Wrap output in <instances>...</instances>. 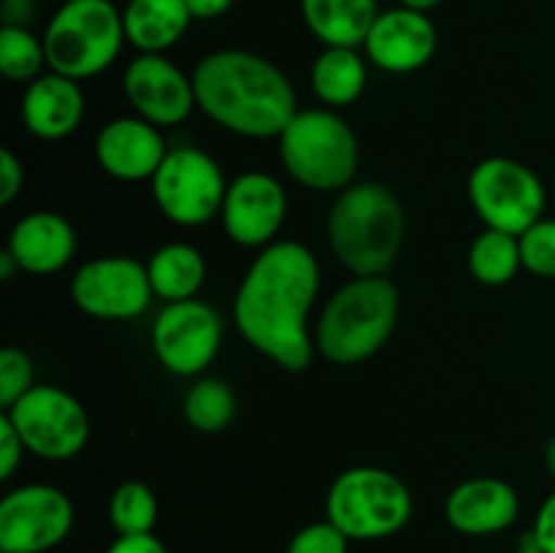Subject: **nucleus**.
Segmentation results:
<instances>
[{
	"label": "nucleus",
	"mask_w": 555,
	"mask_h": 553,
	"mask_svg": "<svg viewBox=\"0 0 555 553\" xmlns=\"http://www.w3.org/2000/svg\"><path fill=\"white\" fill-rule=\"evenodd\" d=\"M320 291V266L298 242H274L253 260L238 285L233 318L244 339L287 372L312 363L307 318Z\"/></svg>",
	"instance_id": "1"
},
{
	"label": "nucleus",
	"mask_w": 555,
	"mask_h": 553,
	"mask_svg": "<svg viewBox=\"0 0 555 553\" xmlns=\"http://www.w3.org/2000/svg\"><path fill=\"white\" fill-rule=\"evenodd\" d=\"M195 103L206 117L247 139H280L296 117V90L271 60L220 49L195 65Z\"/></svg>",
	"instance_id": "2"
},
{
	"label": "nucleus",
	"mask_w": 555,
	"mask_h": 553,
	"mask_svg": "<svg viewBox=\"0 0 555 553\" xmlns=\"http://www.w3.org/2000/svg\"><path fill=\"white\" fill-rule=\"evenodd\" d=\"M404 239V209L393 190L377 182L350 184L328 215V242L356 276H379L396 263Z\"/></svg>",
	"instance_id": "3"
},
{
	"label": "nucleus",
	"mask_w": 555,
	"mask_h": 553,
	"mask_svg": "<svg viewBox=\"0 0 555 553\" xmlns=\"http://www.w3.org/2000/svg\"><path fill=\"white\" fill-rule=\"evenodd\" d=\"M399 320V291L385 274L356 276L325 304L314 347L336 366H352L385 347Z\"/></svg>",
	"instance_id": "4"
},
{
	"label": "nucleus",
	"mask_w": 555,
	"mask_h": 553,
	"mask_svg": "<svg viewBox=\"0 0 555 553\" xmlns=\"http://www.w3.org/2000/svg\"><path fill=\"white\" fill-rule=\"evenodd\" d=\"M125 41L122 11L112 0H65L43 33L49 70L76 81L106 70Z\"/></svg>",
	"instance_id": "5"
},
{
	"label": "nucleus",
	"mask_w": 555,
	"mask_h": 553,
	"mask_svg": "<svg viewBox=\"0 0 555 553\" xmlns=\"http://www.w3.org/2000/svg\"><path fill=\"white\" fill-rule=\"evenodd\" d=\"M280 157L304 188L345 190L358 171V139L331 108H304L282 130Z\"/></svg>",
	"instance_id": "6"
},
{
	"label": "nucleus",
	"mask_w": 555,
	"mask_h": 553,
	"mask_svg": "<svg viewBox=\"0 0 555 553\" xmlns=\"http://www.w3.org/2000/svg\"><path fill=\"white\" fill-rule=\"evenodd\" d=\"M325 513L350 540H383L410 524L412 493L393 472L352 466L331 483Z\"/></svg>",
	"instance_id": "7"
},
{
	"label": "nucleus",
	"mask_w": 555,
	"mask_h": 553,
	"mask_svg": "<svg viewBox=\"0 0 555 553\" xmlns=\"http://www.w3.org/2000/svg\"><path fill=\"white\" fill-rule=\"evenodd\" d=\"M469 201L480 220L493 231L520 233L542 220L545 184L524 163L513 157H488L469 173Z\"/></svg>",
	"instance_id": "8"
},
{
	"label": "nucleus",
	"mask_w": 555,
	"mask_h": 553,
	"mask_svg": "<svg viewBox=\"0 0 555 553\" xmlns=\"http://www.w3.org/2000/svg\"><path fill=\"white\" fill-rule=\"evenodd\" d=\"M3 415L14 423L27 450L49 461L74 459L90 439L87 410L57 385H33Z\"/></svg>",
	"instance_id": "9"
},
{
	"label": "nucleus",
	"mask_w": 555,
	"mask_h": 553,
	"mask_svg": "<svg viewBox=\"0 0 555 553\" xmlns=\"http://www.w3.org/2000/svg\"><path fill=\"white\" fill-rule=\"evenodd\" d=\"M225 177L209 152L177 146L152 177V195L163 215L177 226H204L225 201Z\"/></svg>",
	"instance_id": "10"
},
{
	"label": "nucleus",
	"mask_w": 555,
	"mask_h": 553,
	"mask_svg": "<svg viewBox=\"0 0 555 553\" xmlns=\"http://www.w3.org/2000/svg\"><path fill=\"white\" fill-rule=\"evenodd\" d=\"M74 529V504L60 488L30 483L0 499V551L47 553Z\"/></svg>",
	"instance_id": "11"
},
{
	"label": "nucleus",
	"mask_w": 555,
	"mask_h": 553,
	"mask_svg": "<svg viewBox=\"0 0 555 553\" xmlns=\"http://www.w3.org/2000/svg\"><path fill=\"white\" fill-rule=\"evenodd\" d=\"M220 342V314L198 298L166 304L152 323V347L157 361L179 377L204 372L215 361Z\"/></svg>",
	"instance_id": "12"
},
{
	"label": "nucleus",
	"mask_w": 555,
	"mask_h": 553,
	"mask_svg": "<svg viewBox=\"0 0 555 553\" xmlns=\"http://www.w3.org/2000/svg\"><path fill=\"white\" fill-rule=\"evenodd\" d=\"M70 296L81 312L101 320L139 318L152 301V285L146 266L125 255L95 258L76 271Z\"/></svg>",
	"instance_id": "13"
},
{
	"label": "nucleus",
	"mask_w": 555,
	"mask_h": 553,
	"mask_svg": "<svg viewBox=\"0 0 555 553\" xmlns=\"http://www.w3.org/2000/svg\"><path fill=\"white\" fill-rule=\"evenodd\" d=\"M220 215L222 228L233 242L242 247H266L285 222V188L271 173H242L228 184Z\"/></svg>",
	"instance_id": "14"
},
{
	"label": "nucleus",
	"mask_w": 555,
	"mask_h": 553,
	"mask_svg": "<svg viewBox=\"0 0 555 553\" xmlns=\"http://www.w3.org/2000/svg\"><path fill=\"white\" fill-rule=\"evenodd\" d=\"M125 95L141 119L168 128L190 117L195 103L193 76H184L163 54H139L125 70Z\"/></svg>",
	"instance_id": "15"
},
{
	"label": "nucleus",
	"mask_w": 555,
	"mask_h": 553,
	"mask_svg": "<svg viewBox=\"0 0 555 553\" xmlns=\"http://www.w3.org/2000/svg\"><path fill=\"white\" fill-rule=\"evenodd\" d=\"M437 43L439 33L431 16L399 5V9L379 11L363 49L377 68L388 74H412L434 57Z\"/></svg>",
	"instance_id": "16"
},
{
	"label": "nucleus",
	"mask_w": 555,
	"mask_h": 553,
	"mask_svg": "<svg viewBox=\"0 0 555 553\" xmlns=\"http://www.w3.org/2000/svg\"><path fill=\"white\" fill-rule=\"evenodd\" d=\"M168 150L157 125L141 117H119L101 128L95 157L103 171L125 182L152 179L166 160Z\"/></svg>",
	"instance_id": "17"
},
{
	"label": "nucleus",
	"mask_w": 555,
	"mask_h": 553,
	"mask_svg": "<svg viewBox=\"0 0 555 553\" xmlns=\"http://www.w3.org/2000/svg\"><path fill=\"white\" fill-rule=\"evenodd\" d=\"M520 499L509 483L499 477H472L450 491L444 518L461 535L486 537L509 529L518 520Z\"/></svg>",
	"instance_id": "18"
},
{
	"label": "nucleus",
	"mask_w": 555,
	"mask_h": 553,
	"mask_svg": "<svg viewBox=\"0 0 555 553\" xmlns=\"http://www.w3.org/2000/svg\"><path fill=\"white\" fill-rule=\"evenodd\" d=\"M85 117V92L79 81L63 74H41L30 81L22 98V119L27 130L43 141H57L74 133Z\"/></svg>",
	"instance_id": "19"
},
{
	"label": "nucleus",
	"mask_w": 555,
	"mask_h": 553,
	"mask_svg": "<svg viewBox=\"0 0 555 553\" xmlns=\"http://www.w3.org/2000/svg\"><path fill=\"white\" fill-rule=\"evenodd\" d=\"M9 249L27 274H54L76 253V233L57 211H33L22 217L9 236Z\"/></svg>",
	"instance_id": "20"
},
{
	"label": "nucleus",
	"mask_w": 555,
	"mask_h": 553,
	"mask_svg": "<svg viewBox=\"0 0 555 553\" xmlns=\"http://www.w3.org/2000/svg\"><path fill=\"white\" fill-rule=\"evenodd\" d=\"M193 14L184 0H128L122 11L125 38L141 54H163L182 41Z\"/></svg>",
	"instance_id": "21"
},
{
	"label": "nucleus",
	"mask_w": 555,
	"mask_h": 553,
	"mask_svg": "<svg viewBox=\"0 0 555 553\" xmlns=\"http://www.w3.org/2000/svg\"><path fill=\"white\" fill-rule=\"evenodd\" d=\"M307 27L323 47L358 49L379 16L377 0H301Z\"/></svg>",
	"instance_id": "22"
},
{
	"label": "nucleus",
	"mask_w": 555,
	"mask_h": 553,
	"mask_svg": "<svg viewBox=\"0 0 555 553\" xmlns=\"http://www.w3.org/2000/svg\"><path fill=\"white\" fill-rule=\"evenodd\" d=\"M152 293L166 304L195 298L206 280L204 255L184 242H171L157 249L146 263Z\"/></svg>",
	"instance_id": "23"
},
{
	"label": "nucleus",
	"mask_w": 555,
	"mask_h": 553,
	"mask_svg": "<svg viewBox=\"0 0 555 553\" xmlns=\"http://www.w3.org/2000/svg\"><path fill=\"white\" fill-rule=\"evenodd\" d=\"M312 90L328 106H350L366 90V63L350 47H325L312 65Z\"/></svg>",
	"instance_id": "24"
},
{
	"label": "nucleus",
	"mask_w": 555,
	"mask_h": 553,
	"mask_svg": "<svg viewBox=\"0 0 555 553\" xmlns=\"http://www.w3.org/2000/svg\"><path fill=\"white\" fill-rule=\"evenodd\" d=\"M524 266L520 258V239L513 233L486 228L469 247V271L482 285H507L518 269Z\"/></svg>",
	"instance_id": "25"
},
{
	"label": "nucleus",
	"mask_w": 555,
	"mask_h": 553,
	"mask_svg": "<svg viewBox=\"0 0 555 553\" xmlns=\"http://www.w3.org/2000/svg\"><path fill=\"white\" fill-rule=\"evenodd\" d=\"M236 415V396L225 380H198L184 396V417L201 434H217L231 426Z\"/></svg>",
	"instance_id": "26"
},
{
	"label": "nucleus",
	"mask_w": 555,
	"mask_h": 553,
	"mask_svg": "<svg viewBox=\"0 0 555 553\" xmlns=\"http://www.w3.org/2000/svg\"><path fill=\"white\" fill-rule=\"evenodd\" d=\"M108 518L117 535H150L157 524V497L146 483L128 480L112 493Z\"/></svg>",
	"instance_id": "27"
},
{
	"label": "nucleus",
	"mask_w": 555,
	"mask_h": 553,
	"mask_svg": "<svg viewBox=\"0 0 555 553\" xmlns=\"http://www.w3.org/2000/svg\"><path fill=\"white\" fill-rule=\"evenodd\" d=\"M47 65V49L27 27L3 25L0 30V70L9 81H36Z\"/></svg>",
	"instance_id": "28"
},
{
	"label": "nucleus",
	"mask_w": 555,
	"mask_h": 553,
	"mask_svg": "<svg viewBox=\"0 0 555 553\" xmlns=\"http://www.w3.org/2000/svg\"><path fill=\"white\" fill-rule=\"evenodd\" d=\"M518 239L526 269L537 276H545V280H555V220L542 217Z\"/></svg>",
	"instance_id": "29"
},
{
	"label": "nucleus",
	"mask_w": 555,
	"mask_h": 553,
	"mask_svg": "<svg viewBox=\"0 0 555 553\" xmlns=\"http://www.w3.org/2000/svg\"><path fill=\"white\" fill-rule=\"evenodd\" d=\"M33 388V363L27 352L16 347L0 350V407L9 410L14 401H20Z\"/></svg>",
	"instance_id": "30"
},
{
	"label": "nucleus",
	"mask_w": 555,
	"mask_h": 553,
	"mask_svg": "<svg viewBox=\"0 0 555 553\" xmlns=\"http://www.w3.org/2000/svg\"><path fill=\"white\" fill-rule=\"evenodd\" d=\"M350 537L336 529L331 520H318V524L304 526L287 545V553H347Z\"/></svg>",
	"instance_id": "31"
},
{
	"label": "nucleus",
	"mask_w": 555,
	"mask_h": 553,
	"mask_svg": "<svg viewBox=\"0 0 555 553\" xmlns=\"http://www.w3.org/2000/svg\"><path fill=\"white\" fill-rule=\"evenodd\" d=\"M25 450L27 448L20 434H16L14 423L5 415L0 417V480H9L14 475Z\"/></svg>",
	"instance_id": "32"
},
{
	"label": "nucleus",
	"mask_w": 555,
	"mask_h": 553,
	"mask_svg": "<svg viewBox=\"0 0 555 553\" xmlns=\"http://www.w3.org/2000/svg\"><path fill=\"white\" fill-rule=\"evenodd\" d=\"M22 184H25V171H22L20 157L5 146L0 150V204H11L20 195Z\"/></svg>",
	"instance_id": "33"
},
{
	"label": "nucleus",
	"mask_w": 555,
	"mask_h": 553,
	"mask_svg": "<svg viewBox=\"0 0 555 553\" xmlns=\"http://www.w3.org/2000/svg\"><path fill=\"white\" fill-rule=\"evenodd\" d=\"M529 535L534 537L537 545H540L542 551L555 553V491L545 499V504L540 507V513H537L534 526H531Z\"/></svg>",
	"instance_id": "34"
},
{
	"label": "nucleus",
	"mask_w": 555,
	"mask_h": 553,
	"mask_svg": "<svg viewBox=\"0 0 555 553\" xmlns=\"http://www.w3.org/2000/svg\"><path fill=\"white\" fill-rule=\"evenodd\" d=\"M106 553H168L155 535H119Z\"/></svg>",
	"instance_id": "35"
},
{
	"label": "nucleus",
	"mask_w": 555,
	"mask_h": 553,
	"mask_svg": "<svg viewBox=\"0 0 555 553\" xmlns=\"http://www.w3.org/2000/svg\"><path fill=\"white\" fill-rule=\"evenodd\" d=\"M184 3H188L193 20H217L225 11H231L236 0H184Z\"/></svg>",
	"instance_id": "36"
},
{
	"label": "nucleus",
	"mask_w": 555,
	"mask_h": 553,
	"mask_svg": "<svg viewBox=\"0 0 555 553\" xmlns=\"http://www.w3.org/2000/svg\"><path fill=\"white\" fill-rule=\"evenodd\" d=\"M16 269H20V263L14 260V255H11L9 249H3V253H0V280H11Z\"/></svg>",
	"instance_id": "37"
},
{
	"label": "nucleus",
	"mask_w": 555,
	"mask_h": 553,
	"mask_svg": "<svg viewBox=\"0 0 555 553\" xmlns=\"http://www.w3.org/2000/svg\"><path fill=\"white\" fill-rule=\"evenodd\" d=\"M439 3H442V0H399V5H404V9H412V11H421V14H428V11L437 9Z\"/></svg>",
	"instance_id": "38"
},
{
	"label": "nucleus",
	"mask_w": 555,
	"mask_h": 553,
	"mask_svg": "<svg viewBox=\"0 0 555 553\" xmlns=\"http://www.w3.org/2000/svg\"><path fill=\"white\" fill-rule=\"evenodd\" d=\"M545 466H547V472H551V477L555 480V434L551 439H547V445H545Z\"/></svg>",
	"instance_id": "39"
},
{
	"label": "nucleus",
	"mask_w": 555,
	"mask_h": 553,
	"mask_svg": "<svg viewBox=\"0 0 555 553\" xmlns=\"http://www.w3.org/2000/svg\"><path fill=\"white\" fill-rule=\"evenodd\" d=\"M515 553H545V551H542V548L537 545V540H534V537H531V535H526V537H524V542H520V545H518V551H515Z\"/></svg>",
	"instance_id": "40"
},
{
	"label": "nucleus",
	"mask_w": 555,
	"mask_h": 553,
	"mask_svg": "<svg viewBox=\"0 0 555 553\" xmlns=\"http://www.w3.org/2000/svg\"><path fill=\"white\" fill-rule=\"evenodd\" d=\"M27 3H36V0H27Z\"/></svg>",
	"instance_id": "41"
}]
</instances>
